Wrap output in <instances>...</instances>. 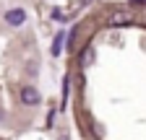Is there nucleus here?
Segmentation results:
<instances>
[{
    "mask_svg": "<svg viewBox=\"0 0 146 140\" xmlns=\"http://www.w3.org/2000/svg\"><path fill=\"white\" fill-rule=\"evenodd\" d=\"M18 96H21V101L26 104V107H36V104L42 101L39 91H36L34 86H24V88H21V94H18Z\"/></svg>",
    "mask_w": 146,
    "mask_h": 140,
    "instance_id": "nucleus-1",
    "label": "nucleus"
},
{
    "mask_svg": "<svg viewBox=\"0 0 146 140\" xmlns=\"http://www.w3.org/2000/svg\"><path fill=\"white\" fill-rule=\"evenodd\" d=\"M107 24L110 26H123V24H131V10H117V13H112L107 18Z\"/></svg>",
    "mask_w": 146,
    "mask_h": 140,
    "instance_id": "nucleus-2",
    "label": "nucleus"
},
{
    "mask_svg": "<svg viewBox=\"0 0 146 140\" xmlns=\"http://www.w3.org/2000/svg\"><path fill=\"white\" fill-rule=\"evenodd\" d=\"M5 21H8L11 26H21V24L26 21V13H24L21 8H13V10H8V13H5Z\"/></svg>",
    "mask_w": 146,
    "mask_h": 140,
    "instance_id": "nucleus-3",
    "label": "nucleus"
},
{
    "mask_svg": "<svg viewBox=\"0 0 146 140\" xmlns=\"http://www.w3.org/2000/svg\"><path fill=\"white\" fill-rule=\"evenodd\" d=\"M65 31H60L58 37H55V42H52V55H60V49H63V44H65Z\"/></svg>",
    "mask_w": 146,
    "mask_h": 140,
    "instance_id": "nucleus-4",
    "label": "nucleus"
},
{
    "mask_svg": "<svg viewBox=\"0 0 146 140\" xmlns=\"http://www.w3.org/2000/svg\"><path fill=\"white\" fill-rule=\"evenodd\" d=\"M128 3H131V5H143L146 0H128Z\"/></svg>",
    "mask_w": 146,
    "mask_h": 140,
    "instance_id": "nucleus-5",
    "label": "nucleus"
},
{
    "mask_svg": "<svg viewBox=\"0 0 146 140\" xmlns=\"http://www.w3.org/2000/svg\"><path fill=\"white\" fill-rule=\"evenodd\" d=\"M143 18H146V16H143Z\"/></svg>",
    "mask_w": 146,
    "mask_h": 140,
    "instance_id": "nucleus-6",
    "label": "nucleus"
}]
</instances>
